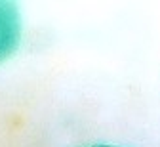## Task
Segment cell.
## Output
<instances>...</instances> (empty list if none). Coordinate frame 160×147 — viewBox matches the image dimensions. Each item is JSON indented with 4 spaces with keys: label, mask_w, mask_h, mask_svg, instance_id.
Returning <instances> with one entry per match:
<instances>
[{
    "label": "cell",
    "mask_w": 160,
    "mask_h": 147,
    "mask_svg": "<svg viewBox=\"0 0 160 147\" xmlns=\"http://www.w3.org/2000/svg\"><path fill=\"white\" fill-rule=\"evenodd\" d=\"M99 147H111V145H99Z\"/></svg>",
    "instance_id": "obj_2"
},
{
    "label": "cell",
    "mask_w": 160,
    "mask_h": 147,
    "mask_svg": "<svg viewBox=\"0 0 160 147\" xmlns=\"http://www.w3.org/2000/svg\"><path fill=\"white\" fill-rule=\"evenodd\" d=\"M21 44V13L15 2L0 0V63L10 59Z\"/></svg>",
    "instance_id": "obj_1"
}]
</instances>
